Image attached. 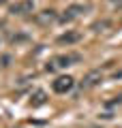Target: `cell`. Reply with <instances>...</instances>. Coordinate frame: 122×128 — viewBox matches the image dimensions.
<instances>
[{
	"mask_svg": "<svg viewBox=\"0 0 122 128\" xmlns=\"http://www.w3.org/2000/svg\"><path fill=\"white\" fill-rule=\"evenodd\" d=\"M13 45H19V43H26V41H30V34H26V32H15V34H11V38H9Z\"/></svg>",
	"mask_w": 122,
	"mask_h": 128,
	"instance_id": "9",
	"label": "cell"
},
{
	"mask_svg": "<svg viewBox=\"0 0 122 128\" xmlns=\"http://www.w3.org/2000/svg\"><path fill=\"white\" fill-rule=\"evenodd\" d=\"M81 56L79 54H58V56H51L49 60H47L45 64V70L47 73H58V70L67 68V66H71V64L79 62Z\"/></svg>",
	"mask_w": 122,
	"mask_h": 128,
	"instance_id": "1",
	"label": "cell"
},
{
	"mask_svg": "<svg viewBox=\"0 0 122 128\" xmlns=\"http://www.w3.org/2000/svg\"><path fill=\"white\" fill-rule=\"evenodd\" d=\"M101 81H103V70L94 68V70H90V73L84 75V79H81L79 88H81V90H92V88H96Z\"/></svg>",
	"mask_w": 122,
	"mask_h": 128,
	"instance_id": "3",
	"label": "cell"
},
{
	"mask_svg": "<svg viewBox=\"0 0 122 128\" xmlns=\"http://www.w3.org/2000/svg\"><path fill=\"white\" fill-rule=\"evenodd\" d=\"M45 102H47V94L43 90H36L34 94L30 96V105L32 107H41V105H45Z\"/></svg>",
	"mask_w": 122,
	"mask_h": 128,
	"instance_id": "8",
	"label": "cell"
},
{
	"mask_svg": "<svg viewBox=\"0 0 122 128\" xmlns=\"http://www.w3.org/2000/svg\"><path fill=\"white\" fill-rule=\"evenodd\" d=\"M7 2H9V0H0V4H7Z\"/></svg>",
	"mask_w": 122,
	"mask_h": 128,
	"instance_id": "13",
	"label": "cell"
},
{
	"mask_svg": "<svg viewBox=\"0 0 122 128\" xmlns=\"http://www.w3.org/2000/svg\"><path fill=\"white\" fill-rule=\"evenodd\" d=\"M34 11V0H17L15 4H11L9 6V13L11 15H28V13H32Z\"/></svg>",
	"mask_w": 122,
	"mask_h": 128,
	"instance_id": "5",
	"label": "cell"
},
{
	"mask_svg": "<svg viewBox=\"0 0 122 128\" xmlns=\"http://www.w3.org/2000/svg\"><path fill=\"white\" fill-rule=\"evenodd\" d=\"M58 45H75V43H79L81 41V32H77V30H67V32H62L58 38Z\"/></svg>",
	"mask_w": 122,
	"mask_h": 128,
	"instance_id": "7",
	"label": "cell"
},
{
	"mask_svg": "<svg viewBox=\"0 0 122 128\" xmlns=\"http://www.w3.org/2000/svg\"><path fill=\"white\" fill-rule=\"evenodd\" d=\"M111 2H122V0H111Z\"/></svg>",
	"mask_w": 122,
	"mask_h": 128,
	"instance_id": "15",
	"label": "cell"
},
{
	"mask_svg": "<svg viewBox=\"0 0 122 128\" xmlns=\"http://www.w3.org/2000/svg\"><path fill=\"white\" fill-rule=\"evenodd\" d=\"M122 102V96H116L113 100H107V107H113V105H120Z\"/></svg>",
	"mask_w": 122,
	"mask_h": 128,
	"instance_id": "12",
	"label": "cell"
},
{
	"mask_svg": "<svg viewBox=\"0 0 122 128\" xmlns=\"http://www.w3.org/2000/svg\"><path fill=\"white\" fill-rule=\"evenodd\" d=\"M11 62H13V58H11L9 54L0 56V68H9V66H11Z\"/></svg>",
	"mask_w": 122,
	"mask_h": 128,
	"instance_id": "10",
	"label": "cell"
},
{
	"mask_svg": "<svg viewBox=\"0 0 122 128\" xmlns=\"http://www.w3.org/2000/svg\"><path fill=\"white\" fill-rule=\"evenodd\" d=\"M86 11H88V4H69L67 9H64V13L60 15L58 22L60 24H71V22H75L77 17H81Z\"/></svg>",
	"mask_w": 122,
	"mask_h": 128,
	"instance_id": "2",
	"label": "cell"
},
{
	"mask_svg": "<svg viewBox=\"0 0 122 128\" xmlns=\"http://www.w3.org/2000/svg\"><path fill=\"white\" fill-rule=\"evenodd\" d=\"M73 86H75V79L69 77V75H64V77H56L54 81H51V90H54L56 94H67V92L73 90Z\"/></svg>",
	"mask_w": 122,
	"mask_h": 128,
	"instance_id": "4",
	"label": "cell"
},
{
	"mask_svg": "<svg viewBox=\"0 0 122 128\" xmlns=\"http://www.w3.org/2000/svg\"><path fill=\"white\" fill-rule=\"evenodd\" d=\"M0 45H2V32H0Z\"/></svg>",
	"mask_w": 122,
	"mask_h": 128,
	"instance_id": "14",
	"label": "cell"
},
{
	"mask_svg": "<svg viewBox=\"0 0 122 128\" xmlns=\"http://www.w3.org/2000/svg\"><path fill=\"white\" fill-rule=\"evenodd\" d=\"M60 19V15L56 13L54 9H45L41 11V13H36V24H41V26H49V24H56Z\"/></svg>",
	"mask_w": 122,
	"mask_h": 128,
	"instance_id": "6",
	"label": "cell"
},
{
	"mask_svg": "<svg viewBox=\"0 0 122 128\" xmlns=\"http://www.w3.org/2000/svg\"><path fill=\"white\" fill-rule=\"evenodd\" d=\"M103 28H109V22H96L94 26H92V30H94V32H101Z\"/></svg>",
	"mask_w": 122,
	"mask_h": 128,
	"instance_id": "11",
	"label": "cell"
}]
</instances>
